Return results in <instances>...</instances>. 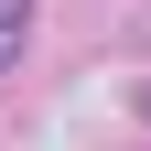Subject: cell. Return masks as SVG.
Listing matches in <instances>:
<instances>
[{
	"mask_svg": "<svg viewBox=\"0 0 151 151\" xmlns=\"http://www.w3.org/2000/svg\"><path fill=\"white\" fill-rule=\"evenodd\" d=\"M0 65H11V11H0Z\"/></svg>",
	"mask_w": 151,
	"mask_h": 151,
	"instance_id": "1",
	"label": "cell"
},
{
	"mask_svg": "<svg viewBox=\"0 0 151 151\" xmlns=\"http://www.w3.org/2000/svg\"><path fill=\"white\" fill-rule=\"evenodd\" d=\"M140 108H151V97H140Z\"/></svg>",
	"mask_w": 151,
	"mask_h": 151,
	"instance_id": "2",
	"label": "cell"
}]
</instances>
